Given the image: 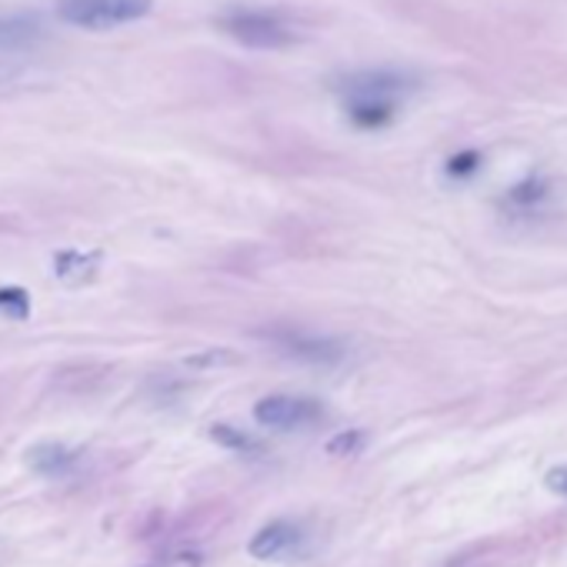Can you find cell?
Masks as SVG:
<instances>
[{"instance_id":"cell-1","label":"cell","mask_w":567,"mask_h":567,"mask_svg":"<svg viewBox=\"0 0 567 567\" xmlns=\"http://www.w3.org/2000/svg\"><path fill=\"white\" fill-rule=\"evenodd\" d=\"M214 24L230 41L254 51H280L298 41L295 24L280 11H267V8H227L214 18Z\"/></svg>"},{"instance_id":"cell-2","label":"cell","mask_w":567,"mask_h":567,"mask_svg":"<svg viewBox=\"0 0 567 567\" xmlns=\"http://www.w3.org/2000/svg\"><path fill=\"white\" fill-rule=\"evenodd\" d=\"M154 0H58V18L84 31H114L147 18Z\"/></svg>"},{"instance_id":"cell-3","label":"cell","mask_w":567,"mask_h":567,"mask_svg":"<svg viewBox=\"0 0 567 567\" xmlns=\"http://www.w3.org/2000/svg\"><path fill=\"white\" fill-rule=\"evenodd\" d=\"M321 417H324V408L311 398L270 394L254 404V421L270 431H305V427H315Z\"/></svg>"},{"instance_id":"cell-4","label":"cell","mask_w":567,"mask_h":567,"mask_svg":"<svg viewBox=\"0 0 567 567\" xmlns=\"http://www.w3.org/2000/svg\"><path fill=\"white\" fill-rule=\"evenodd\" d=\"M44 41V24L28 14L0 18V78L11 74L14 64H24L31 54H38Z\"/></svg>"},{"instance_id":"cell-5","label":"cell","mask_w":567,"mask_h":567,"mask_svg":"<svg viewBox=\"0 0 567 567\" xmlns=\"http://www.w3.org/2000/svg\"><path fill=\"white\" fill-rule=\"evenodd\" d=\"M411 91V81L398 71H358L344 81H338V94L344 104L351 101H401V94Z\"/></svg>"},{"instance_id":"cell-6","label":"cell","mask_w":567,"mask_h":567,"mask_svg":"<svg viewBox=\"0 0 567 567\" xmlns=\"http://www.w3.org/2000/svg\"><path fill=\"white\" fill-rule=\"evenodd\" d=\"M267 341L288 358L308 361V364H338L344 358V348L331 338L321 334H308V331H295V328H280V331H267Z\"/></svg>"},{"instance_id":"cell-7","label":"cell","mask_w":567,"mask_h":567,"mask_svg":"<svg viewBox=\"0 0 567 567\" xmlns=\"http://www.w3.org/2000/svg\"><path fill=\"white\" fill-rule=\"evenodd\" d=\"M305 544V534L298 524L291 520H274L267 527H260L254 537H250V554L260 557V560H280V557H291L298 554V547Z\"/></svg>"},{"instance_id":"cell-8","label":"cell","mask_w":567,"mask_h":567,"mask_svg":"<svg viewBox=\"0 0 567 567\" xmlns=\"http://www.w3.org/2000/svg\"><path fill=\"white\" fill-rule=\"evenodd\" d=\"M97 267H101V254H81V250H64L54 257V274L78 288L84 280H94L97 277Z\"/></svg>"},{"instance_id":"cell-9","label":"cell","mask_w":567,"mask_h":567,"mask_svg":"<svg viewBox=\"0 0 567 567\" xmlns=\"http://www.w3.org/2000/svg\"><path fill=\"white\" fill-rule=\"evenodd\" d=\"M28 461H31V467H34L38 474L64 477V474H71V471H74L78 454H74V451H68L64 444H38V447L28 454Z\"/></svg>"},{"instance_id":"cell-10","label":"cell","mask_w":567,"mask_h":567,"mask_svg":"<svg viewBox=\"0 0 567 567\" xmlns=\"http://www.w3.org/2000/svg\"><path fill=\"white\" fill-rule=\"evenodd\" d=\"M344 111H348V117H351L358 127L374 131V127H384V124L394 121L398 104H394V101H351V104H344Z\"/></svg>"},{"instance_id":"cell-11","label":"cell","mask_w":567,"mask_h":567,"mask_svg":"<svg viewBox=\"0 0 567 567\" xmlns=\"http://www.w3.org/2000/svg\"><path fill=\"white\" fill-rule=\"evenodd\" d=\"M210 437H214L217 444L230 447V451H244V454H257V451H260L257 441H250L247 434H240L237 427H227V424H214V427H210Z\"/></svg>"},{"instance_id":"cell-12","label":"cell","mask_w":567,"mask_h":567,"mask_svg":"<svg viewBox=\"0 0 567 567\" xmlns=\"http://www.w3.org/2000/svg\"><path fill=\"white\" fill-rule=\"evenodd\" d=\"M0 315H8L14 321H24L31 315V298L21 288H0Z\"/></svg>"},{"instance_id":"cell-13","label":"cell","mask_w":567,"mask_h":567,"mask_svg":"<svg viewBox=\"0 0 567 567\" xmlns=\"http://www.w3.org/2000/svg\"><path fill=\"white\" fill-rule=\"evenodd\" d=\"M477 164H481V157L474 151H464V154H457V157L447 161V174L451 177H471L477 171Z\"/></svg>"},{"instance_id":"cell-14","label":"cell","mask_w":567,"mask_h":567,"mask_svg":"<svg viewBox=\"0 0 567 567\" xmlns=\"http://www.w3.org/2000/svg\"><path fill=\"white\" fill-rule=\"evenodd\" d=\"M361 444H364V434H361V431H344V434H338V437L328 444V451H331V454H354Z\"/></svg>"},{"instance_id":"cell-15","label":"cell","mask_w":567,"mask_h":567,"mask_svg":"<svg viewBox=\"0 0 567 567\" xmlns=\"http://www.w3.org/2000/svg\"><path fill=\"white\" fill-rule=\"evenodd\" d=\"M537 197H544V187L537 181H527V184L511 190V200H517V204H527V200H537Z\"/></svg>"},{"instance_id":"cell-16","label":"cell","mask_w":567,"mask_h":567,"mask_svg":"<svg viewBox=\"0 0 567 567\" xmlns=\"http://www.w3.org/2000/svg\"><path fill=\"white\" fill-rule=\"evenodd\" d=\"M544 484H547L550 491H557V494L567 497V467H554V471L544 477Z\"/></svg>"}]
</instances>
